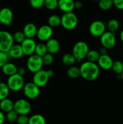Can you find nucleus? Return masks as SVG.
Listing matches in <instances>:
<instances>
[{
  "instance_id": "f257e3e1",
  "label": "nucleus",
  "mask_w": 123,
  "mask_h": 124,
  "mask_svg": "<svg viewBox=\"0 0 123 124\" xmlns=\"http://www.w3.org/2000/svg\"><path fill=\"white\" fill-rule=\"evenodd\" d=\"M80 76L88 81L96 79L100 75V67L95 62L85 61L80 66Z\"/></svg>"
},
{
  "instance_id": "f03ea898",
  "label": "nucleus",
  "mask_w": 123,
  "mask_h": 124,
  "mask_svg": "<svg viewBox=\"0 0 123 124\" xmlns=\"http://www.w3.org/2000/svg\"><path fill=\"white\" fill-rule=\"evenodd\" d=\"M89 51V46L86 42L84 41H78L74 46L72 54L75 57L77 61L81 62L86 58Z\"/></svg>"
},
{
  "instance_id": "7ed1b4c3",
  "label": "nucleus",
  "mask_w": 123,
  "mask_h": 124,
  "mask_svg": "<svg viewBox=\"0 0 123 124\" xmlns=\"http://www.w3.org/2000/svg\"><path fill=\"white\" fill-rule=\"evenodd\" d=\"M78 18L74 12L64 13L61 16V25L63 29L72 30L78 24Z\"/></svg>"
},
{
  "instance_id": "20e7f679",
  "label": "nucleus",
  "mask_w": 123,
  "mask_h": 124,
  "mask_svg": "<svg viewBox=\"0 0 123 124\" xmlns=\"http://www.w3.org/2000/svg\"><path fill=\"white\" fill-rule=\"evenodd\" d=\"M13 35L6 30H0V51L8 53L14 45Z\"/></svg>"
},
{
  "instance_id": "39448f33",
  "label": "nucleus",
  "mask_w": 123,
  "mask_h": 124,
  "mask_svg": "<svg viewBox=\"0 0 123 124\" xmlns=\"http://www.w3.org/2000/svg\"><path fill=\"white\" fill-rule=\"evenodd\" d=\"M6 84L10 90L14 92H18L23 89L25 85V81L22 76L16 73L9 76L7 79Z\"/></svg>"
},
{
  "instance_id": "423d86ee",
  "label": "nucleus",
  "mask_w": 123,
  "mask_h": 124,
  "mask_svg": "<svg viewBox=\"0 0 123 124\" xmlns=\"http://www.w3.org/2000/svg\"><path fill=\"white\" fill-rule=\"evenodd\" d=\"M43 64L42 57L33 54L28 56L27 61V67L32 73H35L42 70Z\"/></svg>"
},
{
  "instance_id": "0eeeda50",
  "label": "nucleus",
  "mask_w": 123,
  "mask_h": 124,
  "mask_svg": "<svg viewBox=\"0 0 123 124\" xmlns=\"http://www.w3.org/2000/svg\"><path fill=\"white\" fill-rule=\"evenodd\" d=\"M14 110L18 115H28L31 110V104L27 99H18L14 103Z\"/></svg>"
},
{
  "instance_id": "6e6552de",
  "label": "nucleus",
  "mask_w": 123,
  "mask_h": 124,
  "mask_svg": "<svg viewBox=\"0 0 123 124\" xmlns=\"http://www.w3.org/2000/svg\"><path fill=\"white\" fill-rule=\"evenodd\" d=\"M115 33L110 31H106L100 37V42L102 47L107 50L112 49L116 45Z\"/></svg>"
},
{
  "instance_id": "1a4fd4ad",
  "label": "nucleus",
  "mask_w": 123,
  "mask_h": 124,
  "mask_svg": "<svg viewBox=\"0 0 123 124\" xmlns=\"http://www.w3.org/2000/svg\"><path fill=\"white\" fill-rule=\"evenodd\" d=\"M22 90L25 96L28 99H36L40 94V88L33 82L25 84Z\"/></svg>"
},
{
  "instance_id": "9d476101",
  "label": "nucleus",
  "mask_w": 123,
  "mask_h": 124,
  "mask_svg": "<svg viewBox=\"0 0 123 124\" xmlns=\"http://www.w3.org/2000/svg\"><path fill=\"white\" fill-rule=\"evenodd\" d=\"M106 26L104 23L101 21H95L90 24L89 31L90 35L94 37H101V35L106 31Z\"/></svg>"
},
{
  "instance_id": "9b49d317",
  "label": "nucleus",
  "mask_w": 123,
  "mask_h": 124,
  "mask_svg": "<svg viewBox=\"0 0 123 124\" xmlns=\"http://www.w3.org/2000/svg\"><path fill=\"white\" fill-rule=\"evenodd\" d=\"M49 77L47 75V71L45 70H41L37 72L34 73L33 76V82L38 87L41 88L47 84L49 81Z\"/></svg>"
},
{
  "instance_id": "f8f14e48",
  "label": "nucleus",
  "mask_w": 123,
  "mask_h": 124,
  "mask_svg": "<svg viewBox=\"0 0 123 124\" xmlns=\"http://www.w3.org/2000/svg\"><path fill=\"white\" fill-rule=\"evenodd\" d=\"M53 33V28L48 25H43L37 29L36 36L39 41L42 42H47L52 38Z\"/></svg>"
},
{
  "instance_id": "ddd939ff",
  "label": "nucleus",
  "mask_w": 123,
  "mask_h": 124,
  "mask_svg": "<svg viewBox=\"0 0 123 124\" xmlns=\"http://www.w3.org/2000/svg\"><path fill=\"white\" fill-rule=\"evenodd\" d=\"M36 44H36V41L33 39H25L20 44L23 52H24V55L30 56L34 54Z\"/></svg>"
},
{
  "instance_id": "4468645a",
  "label": "nucleus",
  "mask_w": 123,
  "mask_h": 124,
  "mask_svg": "<svg viewBox=\"0 0 123 124\" xmlns=\"http://www.w3.org/2000/svg\"><path fill=\"white\" fill-rule=\"evenodd\" d=\"M13 19V13L10 8L4 7L0 10V23L8 26L12 24Z\"/></svg>"
},
{
  "instance_id": "2eb2a0df",
  "label": "nucleus",
  "mask_w": 123,
  "mask_h": 124,
  "mask_svg": "<svg viewBox=\"0 0 123 124\" xmlns=\"http://www.w3.org/2000/svg\"><path fill=\"white\" fill-rule=\"evenodd\" d=\"M113 63V61L112 58L107 54L100 55L97 61V64L100 69L104 70H109L112 69Z\"/></svg>"
},
{
  "instance_id": "dca6fc26",
  "label": "nucleus",
  "mask_w": 123,
  "mask_h": 124,
  "mask_svg": "<svg viewBox=\"0 0 123 124\" xmlns=\"http://www.w3.org/2000/svg\"><path fill=\"white\" fill-rule=\"evenodd\" d=\"M58 8L63 13L72 12L74 9V1L73 0H59Z\"/></svg>"
},
{
  "instance_id": "f3484780",
  "label": "nucleus",
  "mask_w": 123,
  "mask_h": 124,
  "mask_svg": "<svg viewBox=\"0 0 123 124\" xmlns=\"http://www.w3.org/2000/svg\"><path fill=\"white\" fill-rule=\"evenodd\" d=\"M37 28L36 25L33 23H27L24 27L22 32L26 38L33 39L34 37L36 36L37 32Z\"/></svg>"
},
{
  "instance_id": "a211bd4d",
  "label": "nucleus",
  "mask_w": 123,
  "mask_h": 124,
  "mask_svg": "<svg viewBox=\"0 0 123 124\" xmlns=\"http://www.w3.org/2000/svg\"><path fill=\"white\" fill-rule=\"evenodd\" d=\"M48 53L51 54H55L59 52L60 50V43L57 39L54 38H51L46 42Z\"/></svg>"
},
{
  "instance_id": "6ab92c4d",
  "label": "nucleus",
  "mask_w": 123,
  "mask_h": 124,
  "mask_svg": "<svg viewBox=\"0 0 123 124\" xmlns=\"http://www.w3.org/2000/svg\"><path fill=\"white\" fill-rule=\"evenodd\" d=\"M8 54L10 58L15 59H19L24 56L22 47L20 44H14L8 51Z\"/></svg>"
},
{
  "instance_id": "aec40b11",
  "label": "nucleus",
  "mask_w": 123,
  "mask_h": 124,
  "mask_svg": "<svg viewBox=\"0 0 123 124\" xmlns=\"http://www.w3.org/2000/svg\"><path fill=\"white\" fill-rule=\"evenodd\" d=\"M2 72L5 75L7 76H11L13 75H15L17 73V70L18 67L15 64L12 62H8L5 64L2 68Z\"/></svg>"
},
{
  "instance_id": "412c9836",
  "label": "nucleus",
  "mask_w": 123,
  "mask_h": 124,
  "mask_svg": "<svg viewBox=\"0 0 123 124\" xmlns=\"http://www.w3.org/2000/svg\"><path fill=\"white\" fill-rule=\"evenodd\" d=\"M13 101L8 98L3 99L0 101V110L4 113H8L14 110Z\"/></svg>"
},
{
  "instance_id": "4be33fe9",
  "label": "nucleus",
  "mask_w": 123,
  "mask_h": 124,
  "mask_svg": "<svg viewBox=\"0 0 123 124\" xmlns=\"http://www.w3.org/2000/svg\"><path fill=\"white\" fill-rule=\"evenodd\" d=\"M28 124H46V120L42 115L36 114L29 117Z\"/></svg>"
},
{
  "instance_id": "5701e85b",
  "label": "nucleus",
  "mask_w": 123,
  "mask_h": 124,
  "mask_svg": "<svg viewBox=\"0 0 123 124\" xmlns=\"http://www.w3.org/2000/svg\"><path fill=\"white\" fill-rule=\"evenodd\" d=\"M48 25L51 28H55L61 25V17L57 15H52L48 19Z\"/></svg>"
},
{
  "instance_id": "b1692460",
  "label": "nucleus",
  "mask_w": 123,
  "mask_h": 124,
  "mask_svg": "<svg viewBox=\"0 0 123 124\" xmlns=\"http://www.w3.org/2000/svg\"><path fill=\"white\" fill-rule=\"evenodd\" d=\"M62 61V62L64 65L69 67L72 66L77 61L72 53H66V54H64L63 56Z\"/></svg>"
},
{
  "instance_id": "393cba45",
  "label": "nucleus",
  "mask_w": 123,
  "mask_h": 124,
  "mask_svg": "<svg viewBox=\"0 0 123 124\" xmlns=\"http://www.w3.org/2000/svg\"><path fill=\"white\" fill-rule=\"evenodd\" d=\"M10 89L7 84L0 82V101L6 99L10 93Z\"/></svg>"
},
{
  "instance_id": "a878e982",
  "label": "nucleus",
  "mask_w": 123,
  "mask_h": 124,
  "mask_svg": "<svg viewBox=\"0 0 123 124\" xmlns=\"http://www.w3.org/2000/svg\"><path fill=\"white\" fill-rule=\"evenodd\" d=\"M47 53H48V51H47L45 44L41 42V43H38L36 44L34 52L35 54L39 56L42 57Z\"/></svg>"
},
{
  "instance_id": "bb28decb",
  "label": "nucleus",
  "mask_w": 123,
  "mask_h": 124,
  "mask_svg": "<svg viewBox=\"0 0 123 124\" xmlns=\"http://www.w3.org/2000/svg\"><path fill=\"white\" fill-rule=\"evenodd\" d=\"M67 75L69 78L71 79L78 78L80 76V68L77 66H71L67 71Z\"/></svg>"
},
{
  "instance_id": "cd10ccee",
  "label": "nucleus",
  "mask_w": 123,
  "mask_h": 124,
  "mask_svg": "<svg viewBox=\"0 0 123 124\" xmlns=\"http://www.w3.org/2000/svg\"><path fill=\"white\" fill-rule=\"evenodd\" d=\"M119 27V23L117 19H112L108 21L107 24V29L109 31L115 33Z\"/></svg>"
},
{
  "instance_id": "c85d7f7f",
  "label": "nucleus",
  "mask_w": 123,
  "mask_h": 124,
  "mask_svg": "<svg viewBox=\"0 0 123 124\" xmlns=\"http://www.w3.org/2000/svg\"><path fill=\"white\" fill-rule=\"evenodd\" d=\"M100 56V54L98 51L95 50H91L89 51L86 58L87 59L88 61L96 62L98 61Z\"/></svg>"
},
{
  "instance_id": "c756f323",
  "label": "nucleus",
  "mask_w": 123,
  "mask_h": 124,
  "mask_svg": "<svg viewBox=\"0 0 123 124\" xmlns=\"http://www.w3.org/2000/svg\"><path fill=\"white\" fill-rule=\"evenodd\" d=\"M113 6V0H100L98 1V6L102 10H108Z\"/></svg>"
},
{
  "instance_id": "7c9ffc66",
  "label": "nucleus",
  "mask_w": 123,
  "mask_h": 124,
  "mask_svg": "<svg viewBox=\"0 0 123 124\" xmlns=\"http://www.w3.org/2000/svg\"><path fill=\"white\" fill-rule=\"evenodd\" d=\"M112 70L115 73L120 75L123 71V63L120 61H113Z\"/></svg>"
},
{
  "instance_id": "2f4dec72",
  "label": "nucleus",
  "mask_w": 123,
  "mask_h": 124,
  "mask_svg": "<svg viewBox=\"0 0 123 124\" xmlns=\"http://www.w3.org/2000/svg\"><path fill=\"white\" fill-rule=\"evenodd\" d=\"M59 0H45L44 6L49 10H54L58 8Z\"/></svg>"
},
{
  "instance_id": "473e14b6",
  "label": "nucleus",
  "mask_w": 123,
  "mask_h": 124,
  "mask_svg": "<svg viewBox=\"0 0 123 124\" xmlns=\"http://www.w3.org/2000/svg\"><path fill=\"white\" fill-rule=\"evenodd\" d=\"M13 39L14 42H16L18 44H20L24 40L26 39V37L24 35V33L21 31H16L13 35Z\"/></svg>"
},
{
  "instance_id": "72a5a7b5",
  "label": "nucleus",
  "mask_w": 123,
  "mask_h": 124,
  "mask_svg": "<svg viewBox=\"0 0 123 124\" xmlns=\"http://www.w3.org/2000/svg\"><path fill=\"white\" fill-rule=\"evenodd\" d=\"M18 114L14 111V110L12 111H9V112L7 113V115L6 116V119L9 122L13 123V122H16L17 119L18 117Z\"/></svg>"
},
{
  "instance_id": "f704fd0d",
  "label": "nucleus",
  "mask_w": 123,
  "mask_h": 124,
  "mask_svg": "<svg viewBox=\"0 0 123 124\" xmlns=\"http://www.w3.org/2000/svg\"><path fill=\"white\" fill-rule=\"evenodd\" d=\"M10 58L8 53L0 51V69H1L5 64L8 62Z\"/></svg>"
},
{
  "instance_id": "c9c22d12",
  "label": "nucleus",
  "mask_w": 123,
  "mask_h": 124,
  "mask_svg": "<svg viewBox=\"0 0 123 124\" xmlns=\"http://www.w3.org/2000/svg\"><path fill=\"white\" fill-rule=\"evenodd\" d=\"M42 58L43 65H49L51 64H52V63L54 61V57H53V55L49 53H47V54H45L42 57Z\"/></svg>"
},
{
  "instance_id": "e433bc0d",
  "label": "nucleus",
  "mask_w": 123,
  "mask_h": 124,
  "mask_svg": "<svg viewBox=\"0 0 123 124\" xmlns=\"http://www.w3.org/2000/svg\"><path fill=\"white\" fill-rule=\"evenodd\" d=\"M45 0H30V4L33 8H39L44 6Z\"/></svg>"
},
{
  "instance_id": "4c0bfd02",
  "label": "nucleus",
  "mask_w": 123,
  "mask_h": 124,
  "mask_svg": "<svg viewBox=\"0 0 123 124\" xmlns=\"http://www.w3.org/2000/svg\"><path fill=\"white\" fill-rule=\"evenodd\" d=\"M29 117L27 115H19L16 122L18 124H28Z\"/></svg>"
},
{
  "instance_id": "58836bf2",
  "label": "nucleus",
  "mask_w": 123,
  "mask_h": 124,
  "mask_svg": "<svg viewBox=\"0 0 123 124\" xmlns=\"http://www.w3.org/2000/svg\"><path fill=\"white\" fill-rule=\"evenodd\" d=\"M113 6L119 10H123V0H113Z\"/></svg>"
},
{
  "instance_id": "ea45409f",
  "label": "nucleus",
  "mask_w": 123,
  "mask_h": 124,
  "mask_svg": "<svg viewBox=\"0 0 123 124\" xmlns=\"http://www.w3.org/2000/svg\"><path fill=\"white\" fill-rule=\"evenodd\" d=\"M25 73H26V70H25V68L22 67H18V70H17V74L21 76H24L25 75Z\"/></svg>"
},
{
  "instance_id": "a19ab883",
  "label": "nucleus",
  "mask_w": 123,
  "mask_h": 124,
  "mask_svg": "<svg viewBox=\"0 0 123 124\" xmlns=\"http://www.w3.org/2000/svg\"><path fill=\"white\" fill-rule=\"evenodd\" d=\"M83 7V4L81 1H77L74 2V8L76 9H80Z\"/></svg>"
},
{
  "instance_id": "79ce46f5",
  "label": "nucleus",
  "mask_w": 123,
  "mask_h": 124,
  "mask_svg": "<svg viewBox=\"0 0 123 124\" xmlns=\"http://www.w3.org/2000/svg\"><path fill=\"white\" fill-rule=\"evenodd\" d=\"M6 120V116L4 112L0 110V124H3Z\"/></svg>"
},
{
  "instance_id": "37998d69",
  "label": "nucleus",
  "mask_w": 123,
  "mask_h": 124,
  "mask_svg": "<svg viewBox=\"0 0 123 124\" xmlns=\"http://www.w3.org/2000/svg\"><path fill=\"white\" fill-rule=\"evenodd\" d=\"M98 52H99V53H100V55H104V54H107V48H104V47H102L101 48H100V50H99Z\"/></svg>"
},
{
  "instance_id": "c03bdc74",
  "label": "nucleus",
  "mask_w": 123,
  "mask_h": 124,
  "mask_svg": "<svg viewBox=\"0 0 123 124\" xmlns=\"http://www.w3.org/2000/svg\"><path fill=\"white\" fill-rule=\"evenodd\" d=\"M46 71H47V75H48V76H49V78L52 77V76L54 75V71H53V70H51V69H48V70H46Z\"/></svg>"
},
{
  "instance_id": "a18cd8bd",
  "label": "nucleus",
  "mask_w": 123,
  "mask_h": 124,
  "mask_svg": "<svg viewBox=\"0 0 123 124\" xmlns=\"http://www.w3.org/2000/svg\"><path fill=\"white\" fill-rule=\"evenodd\" d=\"M120 39L121 41L123 43V30H122L120 33Z\"/></svg>"
},
{
  "instance_id": "49530a36",
  "label": "nucleus",
  "mask_w": 123,
  "mask_h": 124,
  "mask_svg": "<svg viewBox=\"0 0 123 124\" xmlns=\"http://www.w3.org/2000/svg\"><path fill=\"white\" fill-rule=\"evenodd\" d=\"M120 77H121V79L123 81V71L122 72V73L120 75Z\"/></svg>"
},
{
  "instance_id": "de8ad7c7",
  "label": "nucleus",
  "mask_w": 123,
  "mask_h": 124,
  "mask_svg": "<svg viewBox=\"0 0 123 124\" xmlns=\"http://www.w3.org/2000/svg\"><path fill=\"white\" fill-rule=\"evenodd\" d=\"M94 1H98H98H100V0H94Z\"/></svg>"
}]
</instances>
